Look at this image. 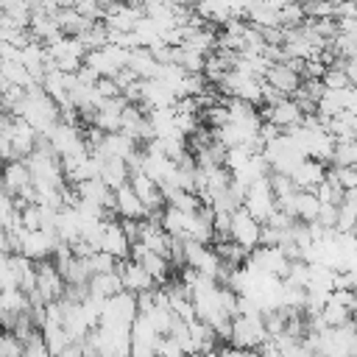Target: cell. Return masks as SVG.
Segmentation results:
<instances>
[{
	"mask_svg": "<svg viewBox=\"0 0 357 357\" xmlns=\"http://www.w3.org/2000/svg\"><path fill=\"white\" fill-rule=\"evenodd\" d=\"M42 340H45L50 357H59V354L73 343L70 332H67L64 324H59V321H45V326H42Z\"/></svg>",
	"mask_w": 357,
	"mask_h": 357,
	"instance_id": "obj_20",
	"label": "cell"
},
{
	"mask_svg": "<svg viewBox=\"0 0 357 357\" xmlns=\"http://www.w3.org/2000/svg\"><path fill=\"white\" fill-rule=\"evenodd\" d=\"M167 3H173V6H184V8H195L198 0H167Z\"/></svg>",
	"mask_w": 357,
	"mask_h": 357,
	"instance_id": "obj_32",
	"label": "cell"
},
{
	"mask_svg": "<svg viewBox=\"0 0 357 357\" xmlns=\"http://www.w3.org/2000/svg\"><path fill=\"white\" fill-rule=\"evenodd\" d=\"M351 234H354V237H357V223H354V229H351Z\"/></svg>",
	"mask_w": 357,
	"mask_h": 357,
	"instance_id": "obj_37",
	"label": "cell"
},
{
	"mask_svg": "<svg viewBox=\"0 0 357 357\" xmlns=\"http://www.w3.org/2000/svg\"><path fill=\"white\" fill-rule=\"evenodd\" d=\"M195 14L204 22L226 25L229 20H234V6H231V0H198L195 3Z\"/></svg>",
	"mask_w": 357,
	"mask_h": 357,
	"instance_id": "obj_16",
	"label": "cell"
},
{
	"mask_svg": "<svg viewBox=\"0 0 357 357\" xmlns=\"http://www.w3.org/2000/svg\"><path fill=\"white\" fill-rule=\"evenodd\" d=\"M123 293V279L117 271H106V273H92L89 276V296H98V298H112Z\"/></svg>",
	"mask_w": 357,
	"mask_h": 357,
	"instance_id": "obj_19",
	"label": "cell"
},
{
	"mask_svg": "<svg viewBox=\"0 0 357 357\" xmlns=\"http://www.w3.org/2000/svg\"><path fill=\"white\" fill-rule=\"evenodd\" d=\"M296 3H301V6H310V3H318V0H296Z\"/></svg>",
	"mask_w": 357,
	"mask_h": 357,
	"instance_id": "obj_36",
	"label": "cell"
},
{
	"mask_svg": "<svg viewBox=\"0 0 357 357\" xmlns=\"http://www.w3.org/2000/svg\"><path fill=\"white\" fill-rule=\"evenodd\" d=\"M14 117H22L28 126L36 128V134L47 137V134L61 123V109H59V103L42 89V84H33V86L25 89V98H22V103H20V109H17Z\"/></svg>",
	"mask_w": 357,
	"mask_h": 357,
	"instance_id": "obj_1",
	"label": "cell"
},
{
	"mask_svg": "<svg viewBox=\"0 0 357 357\" xmlns=\"http://www.w3.org/2000/svg\"><path fill=\"white\" fill-rule=\"evenodd\" d=\"M343 192H346V190H343V187L337 184V178H332L329 173H326V178L315 187V195H318L321 204H340V201H343Z\"/></svg>",
	"mask_w": 357,
	"mask_h": 357,
	"instance_id": "obj_24",
	"label": "cell"
},
{
	"mask_svg": "<svg viewBox=\"0 0 357 357\" xmlns=\"http://www.w3.org/2000/svg\"><path fill=\"white\" fill-rule=\"evenodd\" d=\"M318 209H321V201H318L315 190H298L296 192V201H293V218L296 220L312 223L318 218Z\"/></svg>",
	"mask_w": 357,
	"mask_h": 357,
	"instance_id": "obj_22",
	"label": "cell"
},
{
	"mask_svg": "<svg viewBox=\"0 0 357 357\" xmlns=\"http://www.w3.org/2000/svg\"><path fill=\"white\" fill-rule=\"evenodd\" d=\"M243 206L259 223H265L276 212V195H273V187H271V176H262V178H257V181L248 184L245 198H243Z\"/></svg>",
	"mask_w": 357,
	"mask_h": 357,
	"instance_id": "obj_5",
	"label": "cell"
},
{
	"mask_svg": "<svg viewBox=\"0 0 357 357\" xmlns=\"http://www.w3.org/2000/svg\"><path fill=\"white\" fill-rule=\"evenodd\" d=\"M117 273H120V279H123V290H128V293H134V296L148 293V290L156 287V279L142 268V262H137V259H131V257L117 265Z\"/></svg>",
	"mask_w": 357,
	"mask_h": 357,
	"instance_id": "obj_10",
	"label": "cell"
},
{
	"mask_svg": "<svg viewBox=\"0 0 357 357\" xmlns=\"http://www.w3.org/2000/svg\"><path fill=\"white\" fill-rule=\"evenodd\" d=\"M245 357H262V354H259L257 349H251V351H245Z\"/></svg>",
	"mask_w": 357,
	"mask_h": 357,
	"instance_id": "obj_34",
	"label": "cell"
},
{
	"mask_svg": "<svg viewBox=\"0 0 357 357\" xmlns=\"http://www.w3.org/2000/svg\"><path fill=\"white\" fill-rule=\"evenodd\" d=\"M321 318H324V324H326V326H343V324H349V321H351V310L329 298V301L324 304V310H321Z\"/></svg>",
	"mask_w": 357,
	"mask_h": 357,
	"instance_id": "obj_23",
	"label": "cell"
},
{
	"mask_svg": "<svg viewBox=\"0 0 357 357\" xmlns=\"http://www.w3.org/2000/svg\"><path fill=\"white\" fill-rule=\"evenodd\" d=\"M128 184H131V190L139 195V201L148 206V215L162 212V206H165V195H162L159 184H156L145 170H131Z\"/></svg>",
	"mask_w": 357,
	"mask_h": 357,
	"instance_id": "obj_12",
	"label": "cell"
},
{
	"mask_svg": "<svg viewBox=\"0 0 357 357\" xmlns=\"http://www.w3.org/2000/svg\"><path fill=\"white\" fill-rule=\"evenodd\" d=\"M321 81H324L326 89H346V86H351V81H349V75H346V70L340 64H329L324 70Z\"/></svg>",
	"mask_w": 357,
	"mask_h": 357,
	"instance_id": "obj_25",
	"label": "cell"
},
{
	"mask_svg": "<svg viewBox=\"0 0 357 357\" xmlns=\"http://www.w3.org/2000/svg\"><path fill=\"white\" fill-rule=\"evenodd\" d=\"M335 165H351L357 167V139H337L335 145Z\"/></svg>",
	"mask_w": 357,
	"mask_h": 357,
	"instance_id": "obj_27",
	"label": "cell"
},
{
	"mask_svg": "<svg viewBox=\"0 0 357 357\" xmlns=\"http://www.w3.org/2000/svg\"><path fill=\"white\" fill-rule=\"evenodd\" d=\"M67 290V282L61 276V271L56 268V262H39L36 265V287L28 293L31 296V304H50V301H59Z\"/></svg>",
	"mask_w": 357,
	"mask_h": 357,
	"instance_id": "obj_3",
	"label": "cell"
},
{
	"mask_svg": "<svg viewBox=\"0 0 357 357\" xmlns=\"http://www.w3.org/2000/svg\"><path fill=\"white\" fill-rule=\"evenodd\" d=\"M98 3H100L103 8H109V6H112V3H117V0H98Z\"/></svg>",
	"mask_w": 357,
	"mask_h": 357,
	"instance_id": "obj_35",
	"label": "cell"
},
{
	"mask_svg": "<svg viewBox=\"0 0 357 357\" xmlns=\"http://www.w3.org/2000/svg\"><path fill=\"white\" fill-rule=\"evenodd\" d=\"M262 117H265V120H271L273 126H279L282 131H290V128H296V126H301V123H304L307 112H304V109L298 106V100L290 95V98H282L279 103L268 106V109L262 112Z\"/></svg>",
	"mask_w": 357,
	"mask_h": 357,
	"instance_id": "obj_9",
	"label": "cell"
},
{
	"mask_svg": "<svg viewBox=\"0 0 357 357\" xmlns=\"http://www.w3.org/2000/svg\"><path fill=\"white\" fill-rule=\"evenodd\" d=\"M332 178H337V184L343 187V190H351V187H357V167H351V165H332V170H326Z\"/></svg>",
	"mask_w": 357,
	"mask_h": 357,
	"instance_id": "obj_29",
	"label": "cell"
},
{
	"mask_svg": "<svg viewBox=\"0 0 357 357\" xmlns=\"http://www.w3.org/2000/svg\"><path fill=\"white\" fill-rule=\"evenodd\" d=\"M290 178L296 181V187L298 190H315L324 178H326V167H324V162H318V159H304L293 173H290Z\"/></svg>",
	"mask_w": 357,
	"mask_h": 357,
	"instance_id": "obj_15",
	"label": "cell"
},
{
	"mask_svg": "<svg viewBox=\"0 0 357 357\" xmlns=\"http://www.w3.org/2000/svg\"><path fill=\"white\" fill-rule=\"evenodd\" d=\"M265 3H271V6H276V8H284V6L293 3V0H265Z\"/></svg>",
	"mask_w": 357,
	"mask_h": 357,
	"instance_id": "obj_33",
	"label": "cell"
},
{
	"mask_svg": "<svg viewBox=\"0 0 357 357\" xmlns=\"http://www.w3.org/2000/svg\"><path fill=\"white\" fill-rule=\"evenodd\" d=\"M47 142H50V148L56 151L59 159L73 156V153H81V151L89 148V142L84 139V134L78 131V126L75 123H64V120L47 134Z\"/></svg>",
	"mask_w": 357,
	"mask_h": 357,
	"instance_id": "obj_7",
	"label": "cell"
},
{
	"mask_svg": "<svg viewBox=\"0 0 357 357\" xmlns=\"http://www.w3.org/2000/svg\"><path fill=\"white\" fill-rule=\"evenodd\" d=\"M268 337H271V335H268V329H265L262 315H234V318H231V337H229V346L243 349V351H251V349H259Z\"/></svg>",
	"mask_w": 357,
	"mask_h": 357,
	"instance_id": "obj_2",
	"label": "cell"
},
{
	"mask_svg": "<svg viewBox=\"0 0 357 357\" xmlns=\"http://www.w3.org/2000/svg\"><path fill=\"white\" fill-rule=\"evenodd\" d=\"M156 357H187V351L178 346V340L173 335H162L159 346H156Z\"/></svg>",
	"mask_w": 357,
	"mask_h": 357,
	"instance_id": "obj_30",
	"label": "cell"
},
{
	"mask_svg": "<svg viewBox=\"0 0 357 357\" xmlns=\"http://www.w3.org/2000/svg\"><path fill=\"white\" fill-rule=\"evenodd\" d=\"M56 22H59L61 33H67V36H81L95 20H86L75 6H61V8L56 11Z\"/></svg>",
	"mask_w": 357,
	"mask_h": 357,
	"instance_id": "obj_17",
	"label": "cell"
},
{
	"mask_svg": "<svg viewBox=\"0 0 357 357\" xmlns=\"http://www.w3.org/2000/svg\"><path fill=\"white\" fill-rule=\"evenodd\" d=\"M229 237H231L237 245H243L245 251H254L257 245H262V223H259L245 206H240V209L231 212Z\"/></svg>",
	"mask_w": 357,
	"mask_h": 357,
	"instance_id": "obj_6",
	"label": "cell"
},
{
	"mask_svg": "<svg viewBox=\"0 0 357 357\" xmlns=\"http://www.w3.org/2000/svg\"><path fill=\"white\" fill-rule=\"evenodd\" d=\"M220 92H226L229 98H240L248 103H262V78H257L248 70H229L226 78L218 84Z\"/></svg>",
	"mask_w": 357,
	"mask_h": 357,
	"instance_id": "obj_4",
	"label": "cell"
},
{
	"mask_svg": "<svg viewBox=\"0 0 357 357\" xmlns=\"http://www.w3.org/2000/svg\"><path fill=\"white\" fill-rule=\"evenodd\" d=\"M86 259V265H89V271L92 273H106V271H117V257H112V254H106V251H92L89 257H84Z\"/></svg>",
	"mask_w": 357,
	"mask_h": 357,
	"instance_id": "obj_26",
	"label": "cell"
},
{
	"mask_svg": "<svg viewBox=\"0 0 357 357\" xmlns=\"http://www.w3.org/2000/svg\"><path fill=\"white\" fill-rule=\"evenodd\" d=\"M142 17H145V8L142 6H131V3L117 0V3H112L106 8L103 22H106L109 31H134Z\"/></svg>",
	"mask_w": 357,
	"mask_h": 357,
	"instance_id": "obj_11",
	"label": "cell"
},
{
	"mask_svg": "<svg viewBox=\"0 0 357 357\" xmlns=\"http://www.w3.org/2000/svg\"><path fill=\"white\" fill-rule=\"evenodd\" d=\"M354 223H357V204H351V201H340L337 204V231H351L354 229Z\"/></svg>",
	"mask_w": 357,
	"mask_h": 357,
	"instance_id": "obj_28",
	"label": "cell"
},
{
	"mask_svg": "<svg viewBox=\"0 0 357 357\" xmlns=\"http://www.w3.org/2000/svg\"><path fill=\"white\" fill-rule=\"evenodd\" d=\"M98 248L117 257V259H128L131 257V240L123 229V223H114V220H106L103 223V231H100V240H98Z\"/></svg>",
	"mask_w": 357,
	"mask_h": 357,
	"instance_id": "obj_13",
	"label": "cell"
},
{
	"mask_svg": "<svg viewBox=\"0 0 357 357\" xmlns=\"http://www.w3.org/2000/svg\"><path fill=\"white\" fill-rule=\"evenodd\" d=\"M114 212L123 220H142L148 218V206L139 201V195L131 190V184H123L114 190Z\"/></svg>",
	"mask_w": 357,
	"mask_h": 357,
	"instance_id": "obj_14",
	"label": "cell"
},
{
	"mask_svg": "<svg viewBox=\"0 0 357 357\" xmlns=\"http://www.w3.org/2000/svg\"><path fill=\"white\" fill-rule=\"evenodd\" d=\"M354 293H357V287H354Z\"/></svg>",
	"mask_w": 357,
	"mask_h": 357,
	"instance_id": "obj_38",
	"label": "cell"
},
{
	"mask_svg": "<svg viewBox=\"0 0 357 357\" xmlns=\"http://www.w3.org/2000/svg\"><path fill=\"white\" fill-rule=\"evenodd\" d=\"M128 70H131L137 78H156L159 61L153 59L151 47H134L131 56H128Z\"/></svg>",
	"mask_w": 357,
	"mask_h": 357,
	"instance_id": "obj_21",
	"label": "cell"
},
{
	"mask_svg": "<svg viewBox=\"0 0 357 357\" xmlns=\"http://www.w3.org/2000/svg\"><path fill=\"white\" fill-rule=\"evenodd\" d=\"M100 159H103V162H100V178H103L112 190L128 184L131 170H128V162H126V159H117V156H100Z\"/></svg>",
	"mask_w": 357,
	"mask_h": 357,
	"instance_id": "obj_18",
	"label": "cell"
},
{
	"mask_svg": "<svg viewBox=\"0 0 357 357\" xmlns=\"http://www.w3.org/2000/svg\"><path fill=\"white\" fill-rule=\"evenodd\" d=\"M301 64L304 61H290V59H284V61H273L271 67H268V73H265V84H271L273 89H279L282 95H293L298 86H301Z\"/></svg>",
	"mask_w": 357,
	"mask_h": 357,
	"instance_id": "obj_8",
	"label": "cell"
},
{
	"mask_svg": "<svg viewBox=\"0 0 357 357\" xmlns=\"http://www.w3.org/2000/svg\"><path fill=\"white\" fill-rule=\"evenodd\" d=\"M315 223H321L324 229H335L337 226V204H321Z\"/></svg>",
	"mask_w": 357,
	"mask_h": 357,
	"instance_id": "obj_31",
	"label": "cell"
}]
</instances>
